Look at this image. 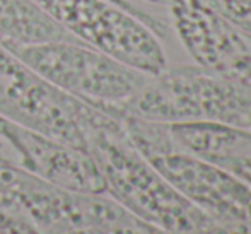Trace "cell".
Listing matches in <instances>:
<instances>
[{
	"instance_id": "cell-1",
	"label": "cell",
	"mask_w": 251,
	"mask_h": 234,
	"mask_svg": "<svg viewBox=\"0 0 251 234\" xmlns=\"http://www.w3.org/2000/svg\"><path fill=\"white\" fill-rule=\"evenodd\" d=\"M86 151L106 191L142 221L171 234H208L215 224L179 195L130 140L120 118L89 104L84 116Z\"/></svg>"
},
{
	"instance_id": "cell-2",
	"label": "cell",
	"mask_w": 251,
	"mask_h": 234,
	"mask_svg": "<svg viewBox=\"0 0 251 234\" xmlns=\"http://www.w3.org/2000/svg\"><path fill=\"white\" fill-rule=\"evenodd\" d=\"M79 43L147 76L190 63L169 27L166 10L133 0H34Z\"/></svg>"
},
{
	"instance_id": "cell-3",
	"label": "cell",
	"mask_w": 251,
	"mask_h": 234,
	"mask_svg": "<svg viewBox=\"0 0 251 234\" xmlns=\"http://www.w3.org/2000/svg\"><path fill=\"white\" fill-rule=\"evenodd\" d=\"M115 116L168 125L208 122L248 130L251 84L195 63H179L152 76Z\"/></svg>"
},
{
	"instance_id": "cell-4",
	"label": "cell",
	"mask_w": 251,
	"mask_h": 234,
	"mask_svg": "<svg viewBox=\"0 0 251 234\" xmlns=\"http://www.w3.org/2000/svg\"><path fill=\"white\" fill-rule=\"evenodd\" d=\"M140 154L179 195L217 224L251 221V185L179 147L166 123L120 118Z\"/></svg>"
},
{
	"instance_id": "cell-5",
	"label": "cell",
	"mask_w": 251,
	"mask_h": 234,
	"mask_svg": "<svg viewBox=\"0 0 251 234\" xmlns=\"http://www.w3.org/2000/svg\"><path fill=\"white\" fill-rule=\"evenodd\" d=\"M10 52L53 87L113 116L152 77L72 40Z\"/></svg>"
},
{
	"instance_id": "cell-6",
	"label": "cell",
	"mask_w": 251,
	"mask_h": 234,
	"mask_svg": "<svg viewBox=\"0 0 251 234\" xmlns=\"http://www.w3.org/2000/svg\"><path fill=\"white\" fill-rule=\"evenodd\" d=\"M166 17L190 63L222 76H239L251 55V38L207 0H169Z\"/></svg>"
},
{
	"instance_id": "cell-7",
	"label": "cell",
	"mask_w": 251,
	"mask_h": 234,
	"mask_svg": "<svg viewBox=\"0 0 251 234\" xmlns=\"http://www.w3.org/2000/svg\"><path fill=\"white\" fill-rule=\"evenodd\" d=\"M3 127L23 154L26 171L63 190L108 195L100 168L87 151L24 129L5 118Z\"/></svg>"
},
{
	"instance_id": "cell-8",
	"label": "cell",
	"mask_w": 251,
	"mask_h": 234,
	"mask_svg": "<svg viewBox=\"0 0 251 234\" xmlns=\"http://www.w3.org/2000/svg\"><path fill=\"white\" fill-rule=\"evenodd\" d=\"M168 129L179 147L227 169L251 185L250 130L208 122L171 123Z\"/></svg>"
},
{
	"instance_id": "cell-9",
	"label": "cell",
	"mask_w": 251,
	"mask_h": 234,
	"mask_svg": "<svg viewBox=\"0 0 251 234\" xmlns=\"http://www.w3.org/2000/svg\"><path fill=\"white\" fill-rule=\"evenodd\" d=\"M43 234H171L142 221L109 195L84 193L63 222Z\"/></svg>"
},
{
	"instance_id": "cell-10",
	"label": "cell",
	"mask_w": 251,
	"mask_h": 234,
	"mask_svg": "<svg viewBox=\"0 0 251 234\" xmlns=\"http://www.w3.org/2000/svg\"><path fill=\"white\" fill-rule=\"evenodd\" d=\"M75 41L34 0H0V45L17 50L48 41Z\"/></svg>"
},
{
	"instance_id": "cell-11",
	"label": "cell",
	"mask_w": 251,
	"mask_h": 234,
	"mask_svg": "<svg viewBox=\"0 0 251 234\" xmlns=\"http://www.w3.org/2000/svg\"><path fill=\"white\" fill-rule=\"evenodd\" d=\"M215 10L227 17L246 36L251 38V0H207Z\"/></svg>"
},
{
	"instance_id": "cell-12",
	"label": "cell",
	"mask_w": 251,
	"mask_h": 234,
	"mask_svg": "<svg viewBox=\"0 0 251 234\" xmlns=\"http://www.w3.org/2000/svg\"><path fill=\"white\" fill-rule=\"evenodd\" d=\"M0 234H41L21 212L0 205Z\"/></svg>"
},
{
	"instance_id": "cell-13",
	"label": "cell",
	"mask_w": 251,
	"mask_h": 234,
	"mask_svg": "<svg viewBox=\"0 0 251 234\" xmlns=\"http://www.w3.org/2000/svg\"><path fill=\"white\" fill-rule=\"evenodd\" d=\"M27 171L23 168L0 162V200L9 198L24 182Z\"/></svg>"
},
{
	"instance_id": "cell-14",
	"label": "cell",
	"mask_w": 251,
	"mask_h": 234,
	"mask_svg": "<svg viewBox=\"0 0 251 234\" xmlns=\"http://www.w3.org/2000/svg\"><path fill=\"white\" fill-rule=\"evenodd\" d=\"M0 162H2V164L17 166V168L24 169L23 154L19 152L17 145L14 144V140L9 137V133L5 132L2 116H0Z\"/></svg>"
},
{
	"instance_id": "cell-15",
	"label": "cell",
	"mask_w": 251,
	"mask_h": 234,
	"mask_svg": "<svg viewBox=\"0 0 251 234\" xmlns=\"http://www.w3.org/2000/svg\"><path fill=\"white\" fill-rule=\"evenodd\" d=\"M208 234H251V221L234 222V224H217L215 222Z\"/></svg>"
},
{
	"instance_id": "cell-16",
	"label": "cell",
	"mask_w": 251,
	"mask_h": 234,
	"mask_svg": "<svg viewBox=\"0 0 251 234\" xmlns=\"http://www.w3.org/2000/svg\"><path fill=\"white\" fill-rule=\"evenodd\" d=\"M236 79H241V80H245V82L251 84V55L248 56V60H246V63L243 65L241 72H239V76L236 77Z\"/></svg>"
}]
</instances>
